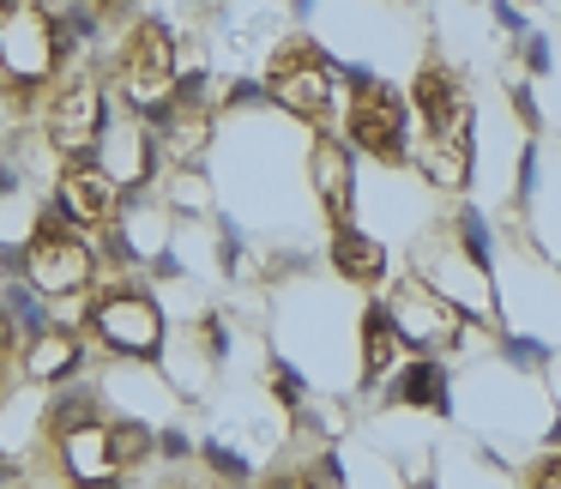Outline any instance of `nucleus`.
<instances>
[{"mask_svg":"<svg viewBox=\"0 0 561 489\" xmlns=\"http://www.w3.org/2000/svg\"><path fill=\"white\" fill-rule=\"evenodd\" d=\"M158 435L146 417L122 411L98 387H55L31 435V477L49 489H146Z\"/></svg>","mask_w":561,"mask_h":489,"instance_id":"nucleus-1","label":"nucleus"},{"mask_svg":"<svg viewBox=\"0 0 561 489\" xmlns=\"http://www.w3.org/2000/svg\"><path fill=\"white\" fill-rule=\"evenodd\" d=\"M73 7L67 0H0V122L43 127L49 110L85 73Z\"/></svg>","mask_w":561,"mask_h":489,"instance_id":"nucleus-2","label":"nucleus"},{"mask_svg":"<svg viewBox=\"0 0 561 489\" xmlns=\"http://www.w3.org/2000/svg\"><path fill=\"white\" fill-rule=\"evenodd\" d=\"M404 103H411V170L423 175L435 194L459 200L471 187V139H477V98L471 79L453 55L423 49L411 86H404Z\"/></svg>","mask_w":561,"mask_h":489,"instance_id":"nucleus-3","label":"nucleus"},{"mask_svg":"<svg viewBox=\"0 0 561 489\" xmlns=\"http://www.w3.org/2000/svg\"><path fill=\"white\" fill-rule=\"evenodd\" d=\"M73 327L85 339V356L103 363H163V344H170V320L163 303L139 272L115 266L91 284V296L73 308Z\"/></svg>","mask_w":561,"mask_h":489,"instance_id":"nucleus-4","label":"nucleus"},{"mask_svg":"<svg viewBox=\"0 0 561 489\" xmlns=\"http://www.w3.org/2000/svg\"><path fill=\"white\" fill-rule=\"evenodd\" d=\"M98 236H85L79 224H67L61 212H43L31 224L25 248H19V272H25L31 296H37L49 315H73L79 303L91 296V284L103 278V254H98Z\"/></svg>","mask_w":561,"mask_h":489,"instance_id":"nucleus-5","label":"nucleus"},{"mask_svg":"<svg viewBox=\"0 0 561 489\" xmlns=\"http://www.w3.org/2000/svg\"><path fill=\"white\" fill-rule=\"evenodd\" d=\"M260 86L290 122H302L314 139L339 134L344 122V73L314 37H278L260 67Z\"/></svg>","mask_w":561,"mask_h":489,"instance_id":"nucleus-6","label":"nucleus"},{"mask_svg":"<svg viewBox=\"0 0 561 489\" xmlns=\"http://www.w3.org/2000/svg\"><path fill=\"white\" fill-rule=\"evenodd\" d=\"M103 79L127 110H158L163 98H175V79H182L175 31L151 13H127L115 25V49L103 61Z\"/></svg>","mask_w":561,"mask_h":489,"instance_id":"nucleus-7","label":"nucleus"},{"mask_svg":"<svg viewBox=\"0 0 561 489\" xmlns=\"http://www.w3.org/2000/svg\"><path fill=\"white\" fill-rule=\"evenodd\" d=\"M339 134L380 170H411V103L387 79H351L344 86V122Z\"/></svg>","mask_w":561,"mask_h":489,"instance_id":"nucleus-8","label":"nucleus"},{"mask_svg":"<svg viewBox=\"0 0 561 489\" xmlns=\"http://www.w3.org/2000/svg\"><path fill=\"white\" fill-rule=\"evenodd\" d=\"M55 212L67 224H79L85 236L110 242L127 218V182L103 158L79 151V158H55Z\"/></svg>","mask_w":561,"mask_h":489,"instance_id":"nucleus-9","label":"nucleus"},{"mask_svg":"<svg viewBox=\"0 0 561 489\" xmlns=\"http://www.w3.org/2000/svg\"><path fill=\"white\" fill-rule=\"evenodd\" d=\"M248 489H344V477H339L332 447H320V441H290L284 453H272V459L260 465V477Z\"/></svg>","mask_w":561,"mask_h":489,"instance_id":"nucleus-10","label":"nucleus"},{"mask_svg":"<svg viewBox=\"0 0 561 489\" xmlns=\"http://www.w3.org/2000/svg\"><path fill=\"white\" fill-rule=\"evenodd\" d=\"M79 363H85V339L67 320H49L43 332L25 339V380H37V387H67L79 375Z\"/></svg>","mask_w":561,"mask_h":489,"instance_id":"nucleus-11","label":"nucleus"},{"mask_svg":"<svg viewBox=\"0 0 561 489\" xmlns=\"http://www.w3.org/2000/svg\"><path fill=\"white\" fill-rule=\"evenodd\" d=\"M314 187H320L327 230H344V224H356V206H351V151L339 146V134H327V139L314 146Z\"/></svg>","mask_w":561,"mask_h":489,"instance_id":"nucleus-12","label":"nucleus"},{"mask_svg":"<svg viewBox=\"0 0 561 489\" xmlns=\"http://www.w3.org/2000/svg\"><path fill=\"white\" fill-rule=\"evenodd\" d=\"M332 266H339L351 284H380L387 254H380V242H368L356 224H344V230H332Z\"/></svg>","mask_w":561,"mask_h":489,"instance_id":"nucleus-13","label":"nucleus"},{"mask_svg":"<svg viewBox=\"0 0 561 489\" xmlns=\"http://www.w3.org/2000/svg\"><path fill=\"white\" fill-rule=\"evenodd\" d=\"M25 387V327L7 303H0V411L13 405V393Z\"/></svg>","mask_w":561,"mask_h":489,"instance_id":"nucleus-14","label":"nucleus"},{"mask_svg":"<svg viewBox=\"0 0 561 489\" xmlns=\"http://www.w3.org/2000/svg\"><path fill=\"white\" fill-rule=\"evenodd\" d=\"M519 489H561V447H543L519 465Z\"/></svg>","mask_w":561,"mask_h":489,"instance_id":"nucleus-15","label":"nucleus"},{"mask_svg":"<svg viewBox=\"0 0 561 489\" xmlns=\"http://www.w3.org/2000/svg\"><path fill=\"white\" fill-rule=\"evenodd\" d=\"M146 489H236V484H224L218 471H199V465H175V471H158Z\"/></svg>","mask_w":561,"mask_h":489,"instance_id":"nucleus-16","label":"nucleus"},{"mask_svg":"<svg viewBox=\"0 0 561 489\" xmlns=\"http://www.w3.org/2000/svg\"><path fill=\"white\" fill-rule=\"evenodd\" d=\"M67 7H73L85 25H98V31H115L127 13H134V0H67Z\"/></svg>","mask_w":561,"mask_h":489,"instance_id":"nucleus-17","label":"nucleus"},{"mask_svg":"<svg viewBox=\"0 0 561 489\" xmlns=\"http://www.w3.org/2000/svg\"><path fill=\"white\" fill-rule=\"evenodd\" d=\"M0 489H49V484H43V477H31V471H25V477H7V484H0Z\"/></svg>","mask_w":561,"mask_h":489,"instance_id":"nucleus-18","label":"nucleus"},{"mask_svg":"<svg viewBox=\"0 0 561 489\" xmlns=\"http://www.w3.org/2000/svg\"><path fill=\"white\" fill-rule=\"evenodd\" d=\"M380 7H404V0H380Z\"/></svg>","mask_w":561,"mask_h":489,"instance_id":"nucleus-19","label":"nucleus"},{"mask_svg":"<svg viewBox=\"0 0 561 489\" xmlns=\"http://www.w3.org/2000/svg\"><path fill=\"white\" fill-rule=\"evenodd\" d=\"M0 127H7V122H0Z\"/></svg>","mask_w":561,"mask_h":489,"instance_id":"nucleus-20","label":"nucleus"}]
</instances>
